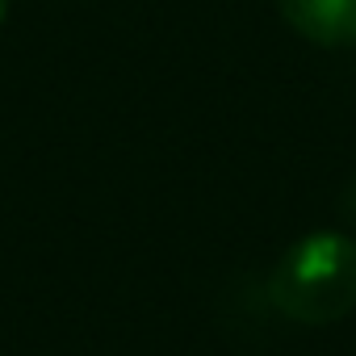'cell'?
I'll use <instances>...</instances> for the list:
<instances>
[{"label": "cell", "mask_w": 356, "mask_h": 356, "mask_svg": "<svg viewBox=\"0 0 356 356\" xmlns=\"http://www.w3.org/2000/svg\"><path fill=\"white\" fill-rule=\"evenodd\" d=\"M339 210H343V218H348V222L356 227V181H352V185L343 189V202H339Z\"/></svg>", "instance_id": "3"}, {"label": "cell", "mask_w": 356, "mask_h": 356, "mask_svg": "<svg viewBox=\"0 0 356 356\" xmlns=\"http://www.w3.org/2000/svg\"><path fill=\"white\" fill-rule=\"evenodd\" d=\"M268 302L302 327H327L356 310V243L335 231L298 239L268 281Z\"/></svg>", "instance_id": "1"}, {"label": "cell", "mask_w": 356, "mask_h": 356, "mask_svg": "<svg viewBox=\"0 0 356 356\" xmlns=\"http://www.w3.org/2000/svg\"><path fill=\"white\" fill-rule=\"evenodd\" d=\"M281 17L318 47L356 42V0H277Z\"/></svg>", "instance_id": "2"}]
</instances>
